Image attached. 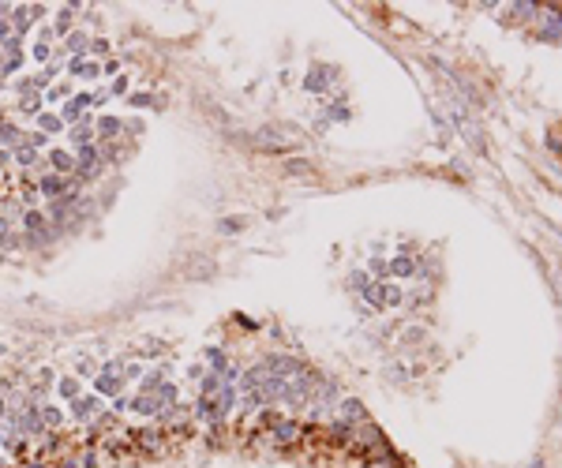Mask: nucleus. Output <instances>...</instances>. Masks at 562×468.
<instances>
[{
  "label": "nucleus",
  "instance_id": "obj_1",
  "mask_svg": "<svg viewBox=\"0 0 562 468\" xmlns=\"http://www.w3.org/2000/svg\"><path fill=\"white\" fill-rule=\"evenodd\" d=\"M102 172V150L98 146H83L79 154H75V177L79 180H90Z\"/></svg>",
  "mask_w": 562,
  "mask_h": 468
},
{
  "label": "nucleus",
  "instance_id": "obj_2",
  "mask_svg": "<svg viewBox=\"0 0 562 468\" xmlns=\"http://www.w3.org/2000/svg\"><path fill=\"white\" fill-rule=\"evenodd\" d=\"M46 165H49V172H57V177H64V180L75 177V154H68V150H60V146L49 150Z\"/></svg>",
  "mask_w": 562,
  "mask_h": 468
},
{
  "label": "nucleus",
  "instance_id": "obj_3",
  "mask_svg": "<svg viewBox=\"0 0 562 468\" xmlns=\"http://www.w3.org/2000/svg\"><path fill=\"white\" fill-rule=\"evenodd\" d=\"M64 68H68L75 79H83V83H94L102 75V64L98 60H90V57H75V60H68L64 64Z\"/></svg>",
  "mask_w": 562,
  "mask_h": 468
},
{
  "label": "nucleus",
  "instance_id": "obj_4",
  "mask_svg": "<svg viewBox=\"0 0 562 468\" xmlns=\"http://www.w3.org/2000/svg\"><path fill=\"white\" fill-rule=\"evenodd\" d=\"M102 412V397L98 394H79L71 401V416L75 420H94Z\"/></svg>",
  "mask_w": 562,
  "mask_h": 468
},
{
  "label": "nucleus",
  "instance_id": "obj_5",
  "mask_svg": "<svg viewBox=\"0 0 562 468\" xmlns=\"http://www.w3.org/2000/svg\"><path fill=\"white\" fill-rule=\"evenodd\" d=\"M71 188V180H64V177H57V172H46V177L38 180V195H46L49 202H57L64 191Z\"/></svg>",
  "mask_w": 562,
  "mask_h": 468
},
{
  "label": "nucleus",
  "instance_id": "obj_6",
  "mask_svg": "<svg viewBox=\"0 0 562 468\" xmlns=\"http://www.w3.org/2000/svg\"><path fill=\"white\" fill-rule=\"evenodd\" d=\"M121 132H124V121L121 116H98V121H94V135L102 139V143H113V139H121Z\"/></svg>",
  "mask_w": 562,
  "mask_h": 468
},
{
  "label": "nucleus",
  "instance_id": "obj_7",
  "mask_svg": "<svg viewBox=\"0 0 562 468\" xmlns=\"http://www.w3.org/2000/svg\"><path fill=\"white\" fill-rule=\"evenodd\" d=\"M68 139H71V143L75 146H94V139H98V135H94V124H90V116H83V121L79 124H71L68 128Z\"/></svg>",
  "mask_w": 562,
  "mask_h": 468
},
{
  "label": "nucleus",
  "instance_id": "obj_8",
  "mask_svg": "<svg viewBox=\"0 0 562 468\" xmlns=\"http://www.w3.org/2000/svg\"><path fill=\"white\" fill-rule=\"evenodd\" d=\"M64 53H68V60L86 57V53H90V34H83V30H71V34L64 38Z\"/></svg>",
  "mask_w": 562,
  "mask_h": 468
},
{
  "label": "nucleus",
  "instance_id": "obj_9",
  "mask_svg": "<svg viewBox=\"0 0 562 468\" xmlns=\"http://www.w3.org/2000/svg\"><path fill=\"white\" fill-rule=\"evenodd\" d=\"M132 408L139 412V416H150V420L161 416V401H158L154 394H139V397H132Z\"/></svg>",
  "mask_w": 562,
  "mask_h": 468
},
{
  "label": "nucleus",
  "instance_id": "obj_10",
  "mask_svg": "<svg viewBox=\"0 0 562 468\" xmlns=\"http://www.w3.org/2000/svg\"><path fill=\"white\" fill-rule=\"evenodd\" d=\"M196 416H199L203 423L221 420V405H218V397H199V401H196Z\"/></svg>",
  "mask_w": 562,
  "mask_h": 468
},
{
  "label": "nucleus",
  "instance_id": "obj_11",
  "mask_svg": "<svg viewBox=\"0 0 562 468\" xmlns=\"http://www.w3.org/2000/svg\"><path fill=\"white\" fill-rule=\"evenodd\" d=\"M71 23H75V4H64L57 19H53V34H60V38H68L71 34Z\"/></svg>",
  "mask_w": 562,
  "mask_h": 468
},
{
  "label": "nucleus",
  "instance_id": "obj_12",
  "mask_svg": "<svg viewBox=\"0 0 562 468\" xmlns=\"http://www.w3.org/2000/svg\"><path fill=\"white\" fill-rule=\"evenodd\" d=\"M8 23H12V30H15V38H23L30 27H34V19H30V8L23 4V8H12V15H8Z\"/></svg>",
  "mask_w": 562,
  "mask_h": 468
},
{
  "label": "nucleus",
  "instance_id": "obj_13",
  "mask_svg": "<svg viewBox=\"0 0 562 468\" xmlns=\"http://www.w3.org/2000/svg\"><path fill=\"white\" fill-rule=\"evenodd\" d=\"M38 132L41 135H64L68 128H64L60 113H38Z\"/></svg>",
  "mask_w": 562,
  "mask_h": 468
},
{
  "label": "nucleus",
  "instance_id": "obj_14",
  "mask_svg": "<svg viewBox=\"0 0 562 468\" xmlns=\"http://www.w3.org/2000/svg\"><path fill=\"white\" fill-rule=\"evenodd\" d=\"M121 386H124V378H116V375H102V371L94 375V394H98V397H102V394H113V397H116V394H121Z\"/></svg>",
  "mask_w": 562,
  "mask_h": 468
},
{
  "label": "nucleus",
  "instance_id": "obj_15",
  "mask_svg": "<svg viewBox=\"0 0 562 468\" xmlns=\"http://www.w3.org/2000/svg\"><path fill=\"white\" fill-rule=\"evenodd\" d=\"M41 105H46V97H41L38 90H23V94H19V113L38 116V113H41Z\"/></svg>",
  "mask_w": 562,
  "mask_h": 468
},
{
  "label": "nucleus",
  "instance_id": "obj_16",
  "mask_svg": "<svg viewBox=\"0 0 562 468\" xmlns=\"http://www.w3.org/2000/svg\"><path fill=\"white\" fill-rule=\"evenodd\" d=\"M161 386H165V367H158V371L143 375V383H139V394H158Z\"/></svg>",
  "mask_w": 562,
  "mask_h": 468
},
{
  "label": "nucleus",
  "instance_id": "obj_17",
  "mask_svg": "<svg viewBox=\"0 0 562 468\" xmlns=\"http://www.w3.org/2000/svg\"><path fill=\"white\" fill-rule=\"evenodd\" d=\"M57 394H60L64 401H75V397H79V378H75V375L57 378Z\"/></svg>",
  "mask_w": 562,
  "mask_h": 468
},
{
  "label": "nucleus",
  "instance_id": "obj_18",
  "mask_svg": "<svg viewBox=\"0 0 562 468\" xmlns=\"http://www.w3.org/2000/svg\"><path fill=\"white\" fill-rule=\"evenodd\" d=\"M15 161H19L23 169H41V165H46V161L38 158V150H30V146H19V150H15Z\"/></svg>",
  "mask_w": 562,
  "mask_h": 468
},
{
  "label": "nucleus",
  "instance_id": "obj_19",
  "mask_svg": "<svg viewBox=\"0 0 562 468\" xmlns=\"http://www.w3.org/2000/svg\"><path fill=\"white\" fill-rule=\"evenodd\" d=\"M203 360L210 364V371H214V375H221V371H225V352H221V348H210V345H207V348H203Z\"/></svg>",
  "mask_w": 562,
  "mask_h": 468
},
{
  "label": "nucleus",
  "instance_id": "obj_20",
  "mask_svg": "<svg viewBox=\"0 0 562 468\" xmlns=\"http://www.w3.org/2000/svg\"><path fill=\"white\" fill-rule=\"evenodd\" d=\"M154 397L161 401V412H165V408H177V397H180V390L172 386V383H165V386H161V390H158Z\"/></svg>",
  "mask_w": 562,
  "mask_h": 468
},
{
  "label": "nucleus",
  "instance_id": "obj_21",
  "mask_svg": "<svg viewBox=\"0 0 562 468\" xmlns=\"http://www.w3.org/2000/svg\"><path fill=\"white\" fill-rule=\"evenodd\" d=\"M244 217H221V221H218V233L221 236H236V233H244Z\"/></svg>",
  "mask_w": 562,
  "mask_h": 468
},
{
  "label": "nucleus",
  "instance_id": "obj_22",
  "mask_svg": "<svg viewBox=\"0 0 562 468\" xmlns=\"http://www.w3.org/2000/svg\"><path fill=\"white\" fill-rule=\"evenodd\" d=\"M41 423H46V427H60V423H64L60 405H41Z\"/></svg>",
  "mask_w": 562,
  "mask_h": 468
},
{
  "label": "nucleus",
  "instance_id": "obj_23",
  "mask_svg": "<svg viewBox=\"0 0 562 468\" xmlns=\"http://www.w3.org/2000/svg\"><path fill=\"white\" fill-rule=\"evenodd\" d=\"M221 394V375H203V397H218Z\"/></svg>",
  "mask_w": 562,
  "mask_h": 468
},
{
  "label": "nucleus",
  "instance_id": "obj_24",
  "mask_svg": "<svg viewBox=\"0 0 562 468\" xmlns=\"http://www.w3.org/2000/svg\"><path fill=\"white\" fill-rule=\"evenodd\" d=\"M124 367H128V360L124 356H116V360H109L102 367V375H116V378H124Z\"/></svg>",
  "mask_w": 562,
  "mask_h": 468
},
{
  "label": "nucleus",
  "instance_id": "obj_25",
  "mask_svg": "<svg viewBox=\"0 0 562 468\" xmlns=\"http://www.w3.org/2000/svg\"><path fill=\"white\" fill-rule=\"evenodd\" d=\"M46 143H49V135H41V132H23V146L38 150V146H46Z\"/></svg>",
  "mask_w": 562,
  "mask_h": 468
},
{
  "label": "nucleus",
  "instance_id": "obj_26",
  "mask_svg": "<svg viewBox=\"0 0 562 468\" xmlns=\"http://www.w3.org/2000/svg\"><path fill=\"white\" fill-rule=\"evenodd\" d=\"M128 105H132V109H150V105H154V97H150V94H128Z\"/></svg>",
  "mask_w": 562,
  "mask_h": 468
},
{
  "label": "nucleus",
  "instance_id": "obj_27",
  "mask_svg": "<svg viewBox=\"0 0 562 468\" xmlns=\"http://www.w3.org/2000/svg\"><path fill=\"white\" fill-rule=\"evenodd\" d=\"M60 97H71V86H68V83H57V86L49 90V102H60Z\"/></svg>",
  "mask_w": 562,
  "mask_h": 468
},
{
  "label": "nucleus",
  "instance_id": "obj_28",
  "mask_svg": "<svg viewBox=\"0 0 562 468\" xmlns=\"http://www.w3.org/2000/svg\"><path fill=\"white\" fill-rule=\"evenodd\" d=\"M113 412H116V416H121V412H128V408H132V397H124V394H116L113 397V405H109Z\"/></svg>",
  "mask_w": 562,
  "mask_h": 468
},
{
  "label": "nucleus",
  "instance_id": "obj_29",
  "mask_svg": "<svg viewBox=\"0 0 562 468\" xmlns=\"http://www.w3.org/2000/svg\"><path fill=\"white\" fill-rule=\"evenodd\" d=\"M34 57H38V60H53V46H49V41H38V46H34Z\"/></svg>",
  "mask_w": 562,
  "mask_h": 468
},
{
  "label": "nucleus",
  "instance_id": "obj_30",
  "mask_svg": "<svg viewBox=\"0 0 562 468\" xmlns=\"http://www.w3.org/2000/svg\"><path fill=\"white\" fill-rule=\"evenodd\" d=\"M90 53H94V57H105V53H109V41H105V38H94V41H90Z\"/></svg>",
  "mask_w": 562,
  "mask_h": 468
},
{
  "label": "nucleus",
  "instance_id": "obj_31",
  "mask_svg": "<svg viewBox=\"0 0 562 468\" xmlns=\"http://www.w3.org/2000/svg\"><path fill=\"white\" fill-rule=\"evenodd\" d=\"M12 236V221H8V214H0V244Z\"/></svg>",
  "mask_w": 562,
  "mask_h": 468
},
{
  "label": "nucleus",
  "instance_id": "obj_32",
  "mask_svg": "<svg viewBox=\"0 0 562 468\" xmlns=\"http://www.w3.org/2000/svg\"><path fill=\"white\" fill-rule=\"evenodd\" d=\"M113 94H116V97L128 94V75H116V79H113Z\"/></svg>",
  "mask_w": 562,
  "mask_h": 468
},
{
  "label": "nucleus",
  "instance_id": "obj_33",
  "mask_svg": "<svg viewBox=\"0 0 562 468\" xmlns=\"http://www.w3.org/2000/svg\"><path fill=\"white\" fill-rule=\"evenodd\" d=\"M124 378H143V367H139V364H128V367H124Z\"/></svg>",
  "mask_w": 562,
  "mask_h": 468
},
{
  "label": "nucleus",
  "instance_id": "obj_34",
  "mask_svg": "<svg viewBox=\"0 0 562 468\" xmlns=\"http://www.w3.org/2000/svg\"><path fill=\"white\" fill-rule=\"evenodd\" d=\"M12 427H4V423H0V446H12Z\"/></svg>",
  "mask_w": 562,
  "mask_h": 468
},
{
  "label": "nucleus",
  "instance_id": "obj_35",
  "mask_svg": "<svg viewBox=\"0 0 562 468\" xmlns=\"http://www.w3.org/2000/svg\"><path fill=\"white\" fill-rule=\"evenodd\" d=\"M27 8H30V19H34V23H38L41 15H46V8H41V4H27Z\"/></svg>",
  "mask_w": 562,
  "mask_h": 468
},
{
  "label": "nucleus",
  "instance_id": "obj_36",
  "mask_svg": "<svg viewBox=\"0 0 562 468\" xmlns=\"http://www.w3.org/2000/svg\"><path fill=\"white\" fill-rule=\"evenodd\" d=\"M0 416H8V401H4V394H0Z\"/></svg>",
  "mask_w": 562,
  "mask_h": 468
},
{
  "label": "nucleus",
  "instance_id": "obj_37",
  "mask_svg": "<svg viewBox=\"0 0 562 468\" xmlns=\"http://www.w3.org/2000/svg\"><path fill=\"white\" fill-rule=\"evenodd\" d=\"M0 94H4V79H0Z\"/></svg>",
  "mask_w": 562,
  "mask_h": 468
},
{
  "label": "nucleus",
  "instance_id": "obj_38",
  "mask_svg": "<svg viewBox=\"0 0 562 468\" xmlns=\"http://www.w3.org/2000/svg\"><path fill=\"white\" fill-rule=\"evenodd\" d=\"M27 468H41V464H27Z\"/></svg>",
  "mask_w": 562,
  "mask_h": 468
},
{
  "label": "nucleus",
  "instance_id": "obj_39",
  "mask_svg": "<svg viewBox=\"0 0 562 468\" xmlns=\"http://www.w3.org/2000/svg\"><path fill=\"white\" fill-rule=\"evenodd\" d=\"M0 468H4V457H0Z\"/></svg>",
  "mask_w": 562,
  "mask_h": 468
}]
</instances>
